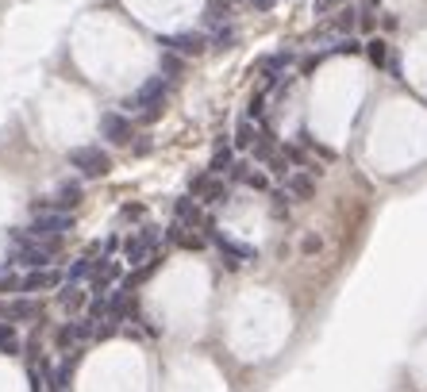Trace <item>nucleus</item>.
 <instances>
[{
    "instance_id": "1",
    "label": "nucleus",
    "mask_w": 427,
    "mask_h": 392,
    "mask_svg": "<svg viewBox=\"0 0 427 392\" xmlns=\"http://www.w3.org/2000/svg\"><path fill=\"white\" fill-rule=\"evenodd\" d=\"M158 246H162V231L146 223V227H139L135 235H127L124 258L131 262V266H146L151 258H158Z\"/></svg>"
},
{
    "instance_id": "2",
    "label": "nucleus",
    "mask_w": 427,
    "mask_h": 392,
    "mask_svg": "<svg viewBox=\"0 0 427 392\" xmlns=\"http://www.w3.org/2000/svg\"><path fill=\"white\" fill-rule=\"evenodd\" d=\"M166 92H169V81L158 74V77H151V81H142L124 104H127V112H135V116H139V112H146V108H162Z\"/></svg>"
},
{
    "instance_id": "3",
    "label": "nucleus",
    "mask_w": 427,
    "mask_h": 392,
    "mask_svg": "<svg viewBox=\"0 0 427 392\" xmlns=\"http://www.w3.org/2000/svg\"><path fill=\"white\" fill-rule=\"evenodd\" d=\"M69 166L81 169V177H104L112 169V158L101 146H74L69 151Z\"/></svg>"
},
{
    "instance_id": "4",
    "label": "nucleus",
    "mask_w": 427,
    "mask_h": 392,
    "mask_svg": "<svg viewBox=\"0 0 427 392\" xmlns=\"http://www.w3.org/2000/svg\"><path fill=\"white\" fill-rule=\"evenodd\" d=\"M158 46L162 51H174L181 58H196V54L208 51V35L201 31H181V35H158Z\"/></svg>"
},
{
    "instance_id": "5",
    "label": "nucleus",
    "mask_w": 427,
    "mask_h": 392,
    "mask_svg": "<svg viewBox=\"0 0 427 392\" xmlns=\"http://www.w3.org/2000/svg\"><path fill=\"white\" fill-rule=\"evenodd\" d=\"M31 239H51V235H66L74 231V212H35L31 219Z\"/></svg>"
},
{
    "instance_id": "6",
    "label": "nucleus",
    "mask_w": 427,
    "mask_h": 392,
    "mask_svg": "<svg viewBox=\"0 0 427 392\" xmlns=\"http://www.w3.org/2000/svg\"><path fill=\"white\" fill-rule=\"evenodd\" d=\"M204 235H208L212 242H216V250L224 254L227 262H231V266H243V262H254L258 258V250H254V246H243V242H235V239H227V235H219L216 227H204Z\"/></svg>"
},
{
    "instance_id": "7",
    "label": "nucleus",
    "mask_w": 427,
    "mask_h": 392,
    "mask_svg": "<svg viewBox=\"0 0 427 392\" xmlns=\"http://www.w3.org/2000/svg\"><path fill=\"white\" fill-rule=\"evenodd\" d=\"M66 284V273L62 269H27V277H19V292L24 296H35V292H42V289H62Z\"/></svg>"
},
{
    "instance_id": "8",
    "label": "nucleus",
    "mask_w": 427,
    "mask_h": 392,
    "mask_svg": "<svg viewBox=\"0 0 427 392\" xmlns=\"http://www.w3.org/2000/svg\"><path fill=\"white\" fill-rule=\"evenodd\" d=\"M101 135L112 142V146H127L135 135L131 119L124 116V112H101Z\"/></svg>"
},
{
    "instance_id": "9",
    "label": "nucleus",
    "mask_w": 427,
    "mask_h": 392,
    "mask_svg": "<svg viewBox=\"0 0 427 392\" xmlns=\"http://www.w3.org/2000/svg\"><path fill=\"white\" fill-rule=\"evenodd\" d=\"M354 27H358V8L343 4V8L335 12V16H331L324 27H319V39H324V35H351Z\"/></svg>"
},
{
    "instance_id": "10",
    "label": "nucleus",
    "mask_w": 427,
    "mask_h": 392,
    "mask_svg": "<svg viewBox=\"0 0 427 392\" xmlns=\"http://www.w3.org/2000/svg\"><path fill=\"white\" fill-rule=\"evenodd\" d=\"M39 316H42V304L24 296V292L8 304V323H31V319H39Z\"/></svg>"
},
{
    "instance_id": "11",
    "label": "nucleus",
    "mask_w": 427,
    "mask_h": 392,
    "mask_svg": "<svg viewBox=\"0 0 427 392\" xmlns=\"http://www.w3.org/2000/svg\"><path fill=\"white\" fill-rule=\"evenodd\" d=\"M193 192L201 196L204 204H219V201H227V185L219 181V177H196V181H193Z\"/></svg>"
},
{
    "instance_id": "12",
    "label": "nucleus",
    "mask_w": 427,
    "mask_h": 392,
    "mask_svg": "<svg viewBox=\"0 0 427 392\" xmlns=\"http://www.w3.org/2000/svg\"><path fill=\"white\" fill-rule=\"evenodd\" d=\"M81 185L77 181H66V185H58V196L51 201V212H69V208H77L81 204Z\"/></svg>"
},
{
    "instance_id": "13",
    "label": "nucleus",
    "mask_w": 427,
    "mask_h": 392,
    "mask_svg": "<svg viewBox=\"0 0 427 392\" xmlns=\"http://www.w3.org/2000/svg\"><path fill=\"white\" fill-rule=\"evenodd\" d=\"M285 192H289L293 201H308V196H316V181H312L308 173H289L285 177Z\"/></svg>"
},
{
    "instance_id": "14",
    "label": "nucleus",
    "mask_w": 427,
    "mask_h": 392,
    "mask_svg": "<svg viewBox=\"0 0 427 392\" xmlns=\"http://www.w3.org/2000/svg\"><path fill=\"white\" fill-rule=\"evenodd\" d=\"M116 277H119V266H116V262H112V258H104L101 266L92 269V281H89V284H92V292H97V296H101V292L108 289V284L116 281Z\"/></svg>"
},
{
    "instance_id": "15",
    "label": "nucleus",
    "mask_w": 427,
    "mask_h": 392,
    "mask_svg": "<svg viewBox=\"0 0 427 392\" xmlns=\"http://www.w3.org/2000/svg\"><path fill=\"white\" fill-rule=\"evenodd\" d=\"M293 62V51H277V54H269V58H262V77H266L269 85L281 77V69Z\"/></svg>"
},
{
    "instance_id": "16",
    "label": "nucleus",
    "mask_w": 427,
    "mask_h": 392,
    "mask_svg": "<svg viewBox=\"0 0 427 392\" xmlns=\"http://www.w3.org/2000/svg\"><path fill=\"white\" fill-rule=\"evenodd\" d=\"M235 39H239V27H235V24H219V27H212L208 46H216V51H227V46H235Z\"/></svg>"
},
{
    "instance_id": "17",
    "label": "nucleus",
    "mask_w": 427,
    "mask_h": 392,
    "mask_svg": "<svg viewBox=\"0 0 427 392\" xmlns=\"http://www.w3.org/2000/svg\"><path fill=\"white\" fill-rule=\"evenodd\" d=\"M366 58L374 62L377 69H381V66H389V58H393V54H389V42L381 39V35H374V39H366Z\"/></svg>"
},
{
    "instance_id": "18",
    "label": "nucleus",
    "mask_w": 427,
    "mask_h": 392,
    "mask_svg": "<svg viewBox=\"0 0 427 392\" xmlns=\"http://www.w3.org/2000/svg\"><path fill=\"white\" fill-rule=\"evenodd\" d=\"M58 304H62V308H66V312H77V308H85V292H81V284H62V289H58Z\"/></svg>"
},
{
    "instance_id": "19",
    "label": "nucleus",
    "mask_w": 427,
    "mask_h": 392,
    "mask_svg": "<svg viewBox=\"0 0 427 392\" xmlns=\"http://www.w3.org/2000/svg\"><path fill=\"white\" fill-rule=\"evenodd\" d=\"M231 166H235L231 146H219V151L212 154V162H208V177H224V173H231Z\"/></svg>"
},
{
    "instance_id": "20",
    "label": "nucleus",
    "mask_w": 427,
    "mask_h": 392,
    "mask_svg": "<svg viewBox=\"0 0 427 392\" xmlns=\"http://www.w3.org/2000/svg\"><path fill=\"white\" fill-rule=\"evenodd\" d=\"M92 269H97V262L92 258H77L74 266L66 269V281L69 284H81V281H92Z\"/></svg>"
},
{
    "instance_id": "21",
    "label": "nucleus",
    "mask_w": 427,
    "mask_h": 392,
    "mask_svg": "<svg viewBox=\"0 0 427 392\" xmlns=\"http://www.w3.org/2000/svg\"><path fill=\"white\" fill-rule=\"evenodd\" d=\"M196 216H201V212H196V201H193V196H181V201L174 204V219H177V223L193 227V223H196Z\"/></svg>"
},
{
    "instance_id": "22",
    "label": "nucleus",
    "mask_w": 427,
    "mask_h": 392,
    "mask_svg": "<svg viewBox=\"0 0 427 392\" xmlns=\"http://www.w3.org/2000/svg\"><path fill=\"white\" fill-rule=\"evenodd\" d=\"M251 154H254V162H269V158H274V131L262 127L258 139H254V146H251Z\"/></svg>"
},
{
    "instance_id": "23",
    "label": "nucleus",
    "mask_w": 427,
    "mask_h": 392,
    "mask_svg": "<svg viewBox=\"0 0 427 392\" xmlns=\"http://www.w3.org/2000/svg\"><path fill=\"white\" fill-rule=\"evenodd\" d=\"M254 139H258V131H254V119H239V127H235V146L239 151H246V146H254Z\"/></svg>"
},
{
    "instance_id": "24",
    "label": "nucleus",
    "mask_w": 427,
    "mask_h": 392,
    "mask_svg": "<svg viewBox=\"0 0 427 392\" xmlns=\"http://www.w3.org/2000/svg\"><path fill=\"white\" fill-rule=\"evenodd\" d=\"M0 354H19V331L0 319Z\"/></svg>"
},
{
    "instance_id": "25",
    "label": "nucleus",
    "mask_w": 427,
    "mask_h": 392,
    "mask_svg": "<svg viewBox=\"0 0 427 392\" xmlns=\"http://www.w3.org/2000/svg\"><path fill=\"white\" fill-rule=\"evenodd\" d=\"M204 19H208L212 27H219V24H231V8H227V0L219 4V0H212L208 8H204Z\"/></svg>"
},
{
    "instance_id": "26",
    "label": "nucleus",
    "mask_w": 427,
    "mask_h": 392,
    "mask_svg": "<svg viewBox=\"0 0 427 392\" xmlns=\"http://www.w3.org/2000/svg\"><path fill=\"white\" fill-rule=\"evenodd\" d=\"M181 69H185V58H181V54H174V51H162V74H166V81H174V77H181Z\"/></svg>"
},
{
    "instance_id": "27",
    "label": "nucleus",
    "mask_w": 427,
    "mask_h": 392,
    "mask_svg": "<svg viewBox=\"0 0 427 392\" xmlns=\"http://www.w3.org/2000/svg\"><path fill=\"white\" fill-rule=\"evenodd\" d=\"M358 51H362V42L354 39V35H343V39L331 46V54H358Z\"/></svg>"
},
{
    "instance_id": "28",
    "label": "nucleus",
    "mask_w": 427,
    "mask_h": 392,
    "mask_svg": "<svg viewBox=\"0 0 427 392\" xmlns=\"http://www.w3.org/2000/svg\"><path fill=\"white\" fill-rule=\"evenodd\" d=\"M89 319L92 323H97V319H108V300H104V296H97V300L89 304Z\"/></svg>"
},
{
    "instance_id": "29",
    "label": "nucleus",
    "mask_w": 427,
    "mask_h": 392,
    "mask_svg": "<svg viewBox=\"0 0 427 392\" xmlns=\"http://www.w3.org/2000/svg\"><path fill=\"white\" fill-rule=\"evenodd\" d=\"M358 27H362V31H374V8H369V4H362V8H358Z\"/></svg>"
},
{
    "instance_id": "30",
    "label": "nucleus",
    "mask_w": 427,
    "mask_h": 392,
    "mask_svg": "<svg viewBox=\"0 0 427 392\" xmlns=\"http://www.w3.org/2000/svg\"><path fill=\"white\" fill-rule=\"evenodd\" d=\"M74 342H77V334H74V327H58V350H66V346H74Z\"/></svg>"
},
{
    "instance_id": "31",
    "label": "nucleus",
    "mask_w": 427,
    "mask_h": 392,
    "mask_svg": "<svg viewBox=\"0 0 427 392\" xmlns=\"http://www.w3.org/2000/svg\"><path fill=\"white\" fill-rule=\"evenodd\" d=\"M319 246H324V242H319V235H304V239H301V250L304 254H319Z\"/></svg>"
},
{
    "instance_id": "32",
    "label": "nucleus",
    "mask_w": 427,
    "mask_h": 392,
    "mask_svg": "<svg viewBox=\"0 0 427 392\" xmlns=\"http://www.w3.org/2000/svg\"><path fill=\"white\" fill-rule=\"evenodd\" d=\"M0 292H19V277H12V273H0Z\"/></svg>"
},
{
    "instance_id": "33",
    "label": "nucleus",
    "mask_w": 427,
    "mask_h": 392,
    "mask_svg": "<svg viewBox=\"0 0 427 392\" xmlns=\"http://www.w3.org/2000/svg\"><path fill=\"white\" fill-rule=\"evenodd\" d=\"M262 112H266V92H258L251 101V119H262Z\"/></svg>"
},
{
    "instance_id": "34",
    "label": "nucleus",
    "mask_w": 427,
    "mask_h": 392,
    "mask_svg": "<svg viewBox=\"0 0 427 392\" xmlns=\"http://www.w3.org/2000/svg\"><path fill=\"white\" fill-rule=\"evenodd\" d=\"M335 4H343V0H316V4H312V12H316V16H327Z\"/></svg>"
},
{
    "instance_id": "35",
    "label": "nucleus",
    "mask_w": 427,
    "mask_h": 392,
    "mask_svg": "<svg viewBox=\"0 0 427 392\" xmlns=\"http://www.w3.org/2000/svg\"><path fill=\"white\" fill-rule=\"evenodd\" d=\"M266 166H269V173H274V177H285V154H277V158H269Z\"/></svg>"
},
{
    "instance_id": "36",
    "label": "nucleus",
    "mask_w": 427,
    "mask_h": 392,
    "mask_svg": "<svg viewBox=\"0 0 427 392\" xmlns=\"http://www.w3.org/2000/svg\"><path fill=\"white\" fill-rule=\"evenodd\" d=\"M158 116H162V108H146V112H139V119H142V123H154Z\"/></svg>"
},
{
    "instance_id": "37",
    "label": "nucleus",
    "mask_w": 427,
    "mask_h": 392,
    "mask_svg": "<svg viewBox=\"0 0 427 392\" xmlns=\"http://www.w3.org/2000/svg\"><path fill=\"white\" fill-rule=\"evenodd\" d=\"M246 185H251V189H266V177H262V173H246Z\"/></svg>"
},
{
    "instance_id": "38",
    "label": "nucleus",
    "mask_w": 427,
    "mask_h": 392,
    "mask_svg": "<svg viewBox=\"0 0 427 392\" xmlns=\"http://www.w3.org/2000/svg\"><path fill=\"white\" fill-rule=\"evenodd\" d=\"M274 4H277V0H251V8H254V12H269Z\"/></svg>"
},
{
    "instance_id": "39",
    "label": "nucleus",
    "mask_w": 427,
    "mask_h": 392,
    "mask_svg": "<svg viewBox=\"0 0 427 392\" xmlns=\"http://www.w3.org/2000/svg\"><path fill=\"white\" fill-rule=\"evenodd\" d=\"M0 319H8V304H0Z\"/></svg>"
}]
</instances>
